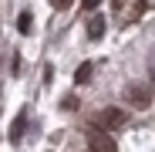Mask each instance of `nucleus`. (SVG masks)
<instances>
[{
  "label": "nucleus",
  "mask_w": 155,
  "mask_h": 152,
  "mask_svg": "<svg viewBox=\"0 0 155 152\" xmlns=\"http://www.w3.org/2000/svg\"><path fill=\"white\" fill-rule=\"evenodd\" d=\"M31 27H34V14L24 10V14L17 17V31H20V34H31Z\"/></svg>",
  "instance_id": "nucleus-7"
},
{
  "label": "nucleus",
  "mask_w": 155,
  "mask_h": 152,
  "mask_svg": "<svg viewBox=\"0 0 155 152\" xmlns=\"http://www.w3.org/2000/svg\"><path fill=\"white\" fill-rule=\"evenodd\" d=\"M24 125H27V115H17V122H14V129H10V142H20L24 139Z\"/></svg>",
  "instance_id": "nucleus-6"
},
{
  "label": "nucleus",
  "mask_w": 155,
  "mask_h": 152,
  "mask_svg": "<svg viewBox=\"0 0 155 152\" xmlns=\"http://www.w3.org/2000/svg\"><path fill=\"white\" fill-rule=\"evenodd\" d=\"M125 4H128V0H111V10H121Z\"/></svg>",
  "instance_id": "nucleus-10"
},
{
  "label": "nucleus",
  "mask_w": 155,
  "mask_h": 152,
  "mask_svg": "<svg viewBox=\"0 0 155 152\" xmlns=\"http://www.w3.org/2000/svg\"><path fill=\"white\" fill-rule=\"evenodd\" d=\"M125 101H128L132 108L145 112V108L152 105V91H148L145 85H128V88H125Z\"/></svg>",
  "instance_id": "nucleus-2"
},
{
  "label": "nucleus",
  "mask_w": 155,
  "mask_h": 152,
  "mask_svg": "<svg viewBox=\"0 0 155 152\" xmlns=\"http://www.w3.org/2000/svg\"><path fill=\"white\" fill-rule=\"evenodd\" d=\"M91 61H84V64H78V71H74V85H88L91 81Z\"/></svg>",
  "instance_id": "nucleus-5"
},
{
  "label": "nucleus",
  "mask_w": 155,
  "mask_h": 152,
  "mask_svg": "<svg viewBox=\"0 0 155 152\" xmlns=\"http://www.w3.org/2000/svg\"><path fill=\"white\" fill-rule=\"evenodd\" d=\"M125 122H128V115L121 108H105L94 118V129H111V125H125Z\"/></svg>",
  "instance_id": "nucleus-3"
},
{
  "label": "nucleus",
  "mask_w": 155,
  "mask_h": 152,
  "mask_svg": "<svg viewBox=\"0 0 155 152\" xmlns=\"http://www.w3.org/2000/svg\"><path fill=\"white\" fill-rule=\"evenodd\" d=\"M84 145H88V152H118L115 139L108 132H101V129H88L84 132Z\"/></svg>",
  "instance_id": "nucleus-1"
},
{
  "label": "nucleus",
  "mask_w": 155,
  "mask_h": 152,
  "mask_svg": "<svg viewBox=\"0 0 155 152\" xmlns=\"http://www.w3.org/2000/svg\"><path fill=\"white\" fill-rule=\"evenodd\" d=\"M101 4H105V0H84V10H98Z\"/></svg>",
  "instance_id": "nucleus-9"
},
{
  "label": "nucleus",
  "mask_w": 155,
  "mask_h": 152,
  "mask_svg": "<svg viewBox=\"0 0 155 152\" xmlns=\"http://www.w3.org/2000/svg\"><path fill=\"white\" fill-rule=\"evenodd\" d=\"M51 7H54V10H68L71 0H51Z\"/></svg>",
  "instance_id": "nucleus-8"
},
{
  "label": "nucleus",
  "mask_w": 155,
  "mask_h": 152,
  "mask_svg": "<svg viewBox=\"0 0 155 152\" xmlns=\"http://www.w3.org/2000/svg\"><path fill=\"white\" fill-rule=\"evenodd\" d=\"M105 31H108L105 17H98V14H94V17L88 20V37H91V41H101V37H105Z\"/></svg>",
  "instance_id": "nucleus-4"
}]
</instances>
